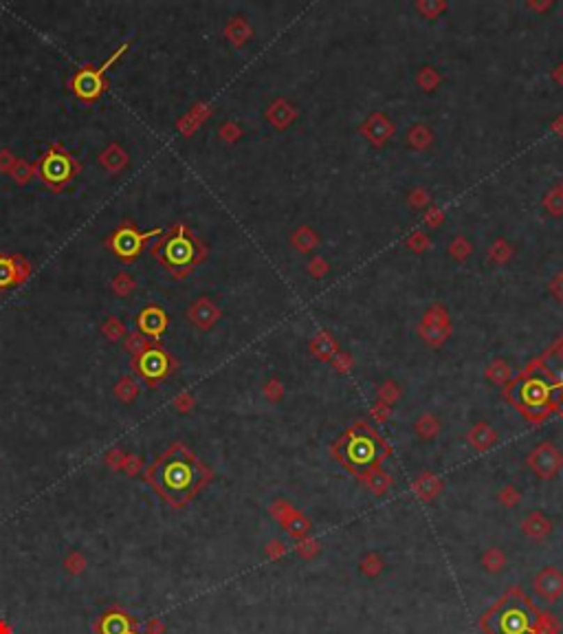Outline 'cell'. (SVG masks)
Here are the masks:
<instances>
[{"label":"cell","instance_id":"cell-7","mask_svg":"<svg viewBox=\"0 0 563 634\" xmlns=\"http://www.w3.org/2000/svg\"><path fill=\"white\" fill-rule=\"evenodd\" d=\"M344 458L352 470H368L381 458V438H376L363 427H355L344 443Z\"/></svg>","mask_w":563,"mask_h":634},{"label":"cell","instance_id":"cell-5","mask_svg":"<svg viewBox=\"0 0 563 634\" xmlns=\"http://www.w3.org/2000/svg\"><path fill=\"white\" fill-rule=\"evenodd\" d=\"M82 165L77 159L70 157L60 144H53L45 155L36 163L38 176L45 181L51 190H62L66 183H70L79 174Z\"/></svg>","mask_w":563,"mask_h":634},{"label":"cell","instance_id":"cell-11","mask_svg":"<svg viewBox=\"0 0 563 634\" xmlns=\"http://www.w3.org/2000/svg\"><path fill=\"white\" fill-rule=\"evenodd\" d=\"M24 273H26V267L20 258L0 256V291L20 284L24 280Z\"/></svg>","mask_w":563,"mask_h":634},{"label":"cell","instance_id":"cell-4","mask_svg":"<svg viewBox=\"0 0 563 634\" xmlns=\"http://www.w3.org/2000/svg\"><path fill=\"white\" fill-rule=\"evenodd\" d=\"M152 256L161 260L163 267L170 269L174 275H185L203 258V247L187 231V227L174 225L161 242L154 245Z\"/></svg>","mask_w":563,"mask_h":634},{"label":"cell","instance_id":"cell-3","mask_svg":"<svg viewBox=\"0 0 563 634\" xmlns=\"http://www.w3.org/2000/svg\"><path fill=\"white\" fill-rule=\"evenodd\" d=\"M152 478L167 498L180 500L192 495V491L201 485L203 470L190 454L174 449L154 465Z\"/></svg>","mask_w":563,"mask_h":634},{"label":"cell","instance_id":"cell-9","mask_svg":"<svg viewBox=\"0 0 563 634\" xmlns=\"http://www.w3.org/2000/svg\"><path fill=\"white\" fill-rule=\"evenodd\" d=\"M172 366H174L172 357L167 355L161 346H157V343H148V346L141 353H137V357L132 359L134 372L150 383H157V381L165 379L167 375H170Z\"/></svg>","mask_w":563,"mask_h":634},{"label":"cell","instance_id":"cell-8","mask_svg":"<svg viewBox=\"0 0 563 634\" xmlns=\"http://www.w3.org/2000/svg\"><path fill=\"white\" fill-rule=\"evenodd\" d=\"M163 229L161 227H154V229H148V231H141L139 227H134L130 220H123V223L112 231V236L108 238V247L110 252L115 254L117 258L121 260H134L141 256L144 252V247L150 238L154 236H161Z\"/></svg>","mask_w":563,"mask_h":634},{"label":"cell","instance_id":"cell-2","mask_svg":"<svg viewBox=\"0 0 563 634\" xmlns=\"http://www.w3.org/2000/svg\"><path fill=\"white\" fill-rule=\"evenodd\" d=\"M482 628L488 634H532L537 628V610L522 590H511L484 614Z\"/></svg>","mask_w":563,"mask_h":634},{"label":"cell","instance_id":"cell-6","mask_svg":"<svg viewBox=\"0 0 563 634\" xmlns=\"http://www.w3.org/2000/svg\"><path fill=\"white\" fill-rule=\"evenodd\" d=\"M128 47H130L128 42H123L106 62H102V66H97V68L84 66V68H79V71L73 75V79H70V88H73V93L77 95L82 102H97V100L102 98V93L106 88V79H104L106 71L119 60L121 53L128 51Z\"/></svg>","mask_w":563,"mask_h":634},{"label":"cell","instance_id":"cell-10","mask_svg":"<svg viewBox=\"0 0 563 634\" xmlns=\"http://www.w3.org/2000/svg\"><path fill=\"white\" fill-rule=\"evenodd\" d=\"M137 326L141 330V335H146L150 339H159L165 333L167 315L159 307H146L137 315Z\"/></svg>","mask_w":563,"mask_h":634},{"label":"cell","instance_id":"cell-1","mask_svg":"<svg viewBox=\"0 0 563 634\" xmlns=\"http://www.w3.org/2000/svg\"><path fill=\"white\" fill-rule=\"evenodd\" d=\"M513 401L530 419H543L550 412H563V348L548 353L515 383Z\"/></svg>","mask_w":563,"mask_h":634}]
</instances>
